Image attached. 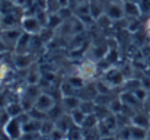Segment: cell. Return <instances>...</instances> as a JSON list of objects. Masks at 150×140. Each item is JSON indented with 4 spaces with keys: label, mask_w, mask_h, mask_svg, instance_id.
<instances>
[{
    "label": "cell",
    "mask_w": 150,
    "mask_h": 140,
    "mask_svg": "<svg viewBox=\"0 0 150 140\" xmlns=\"http://www.w3.org/2000/svg\"><path fill=\"white\" fill-rule=\"evenodd\" d=\"M74 89H77V91H80L82 88H85V83H86V79L85 77H82L80 75L79 76H70L69 77V80H67Z\"/></svg>",
    "instance_id": "cell-16"
},
{
    "label": "cell",
    "mask_w": 150,
    "mask_h": 140,
    "mask_svg": "<svg viewBox=\"0 0 150 140\" xmlns=\"http://www.w3.org/2000/svg\"><path fill=\"white\" fill-rule=\"evenodd\" d=\"M144 140H146V139H144Z\"/></svg>",
    "instance_id": "cell-31"
},
{
    "label": "cell",
    "mask_w": 150,
    "mask_h": 140,
    "mask_svg": "<svg viewBox=\"0 0 150 140\" xmlns=\"http://www.w3.org/2000/svg\"><path fill=\"white\" fill-rule=\"evenodd\" d=\"M63 23V18L58 13H48V21H47V28H50L52 31H55L58 26H61Z\"/></svg>",
    "instance_id": "cell-12"
},
{
    "label": "cell",
    "mask_w": 150,
    "mask_h": 140,
    "mask_svg": "<svg viewBox=\"0 0 150 140\" xmlns=\"http://www.w3.org/2000/svg\"><path fill=\"white\" fill-rule=\"evenodd\" d=\"M79 108H80L86 115H89V114H93V112H95L96 104H95V101H82Z\"/></svg>",
    "instance_id": "cell-17"
},
{
    "label": "cell",
    "mask_w": 150,
    "mask_h": 140,
    "mask_svg": "<svg viewBox=\"0 0 150 140\" xmlns=\"http://www.w3.org/2000/svg\"><path fill=\"white\" fill-rule=\"evenodd\" d=\"M105 15H106L111 21H122V19L125 18V12H124L122 1H111L109 4H106V7H105Z\"/></svg>",
    "instance_id": "cell-4"
},
{
    "label": "cell",
    "mask_w": 150,
    "mask_h": 140,
    "mask_svg": "<svg viewBox=\"0 0 150 140\" xmlns=\"http://www.w3.org/2000/svg\"><path fill=\"white\" fill-rule=\"evenodd\" d=\"M112 1H122V0H112Z\"/></svg>",
    "instance_id": "cell-28"
},
{
    "label": "cell",
    "mask_w": 150,
    "mask_h": 140,
    "mask_svg": "<svg viewBox=\"0 0 150 140\" xmlns=\"http://www.w3.org/2000/svg\"><path fill=\"white\" fill-rule=\"evenodd\" d=\"M42 28H44V25L38 21L37 16H23V19L21 22V29L31 35H40Z\"/></svg>",
    "instance_id": "cell-3"
},
{
    "label": "cell",
    "mask_w": 150,
    "mask_h": 140,
    "mask_svg": "<svg viewBox=\"0 0 150 140\" xmlns=\"http://www.w3.org/2000/svg\"><path fill=\"white\" fill-rule=\"evenodd\" d=\"M122 6H124L125 16L128 19H139V18L143 16L139 3H136V1H122Z\"/></svg>",
    "instance_id": "cell-6"
},
{
    "label": "cell",
    "mask_w": 150,
    "mask_h": 140,
    "mask_svg": "<svg viewBox=\"0 0 150 140\" xmlns=\"http://www.w3.org/2000/svg\"><path fill=\"white\" fill-rule=\"evenodd\" d=\"M147 104H150V92H149V96H147V101H146Z\"/></svg>",
    "instance_id": "cell-27"
},
{
    "label": "cell",
    "mask_w": 150,
    "mask_h": 140,
    "mask_svg": "<svg viewBox=\"0 0 150 140\" xmlns=\"http://www.w3.org/2000/svg\"><path fill=\"white\" fill-rule=\"evenodd\" d=\"M15 3H16L19 7H22L23 10H26V9H29L32 4H35V1H34V0H16Z\"/></svg>",
    "instance_id": "cell-22"
},
{
    "label": "cell",
    "mask_w": 150,
    "mask_h": 140,
    "mask_svg": "<svg viewBox=\"0 0 150 140\" xmlns=\"http://www.w3.org/2000/svg\"><path fill=\"white\" fill-rule=\"evenodd\" d=\"M91 3V15L93 16V19L96 21V19H99L100 16L105 13V9L102 7V4H100L99 1H95V0H92V1H89Z\"/></svg>",
    "instance_id": "cell-14"
},
{
    "label": "cell",
    "mask_w": 150,
    "mask_h": 140,
    "mask_svg": "<svg viewBox=\"0 0 150 140\" xmlns=\"http://www.w3.org/2000/svg\"><path fill=\"white\" fill-rule=\"evenodd\" d=\"M80 102H82V99H80L77 95L63 96V107H64V108H66L69 112H71V111L77 109V108L80 107Z\"/></svg>",
    "instance_id": "cell-9"
},
{
    "label": "cell",
    "mask_w": 150,
    "mask_h": 140,
    "mask_svg": "<svg viewBox=\"0 0 150 140\" xmlns=\"http://www.w3.org/2000/svg\"><path fill=\"white\" fill-rule=\"evenodd\" d=\"M66 139L67 140H83V130L80 126H73L67 133H66Z\"/></svg>",
    "instance_id": "cell-13"
},
{
    "label": "cell",
    "mask_w": 150,
    "mask_h": 140,
    "mask_svg": "<svg viewBox=\"0 0 150 140\" xmlns=\"http://www.w3.org/2000/svg\"><path fill=\"white\" fill-rule=\"evenodd\" d=\"M127 28H128V31H130V32H133V34L139 32V31L142 29L140 18H139V19H130V21H128V23H127Z\"/></svg>",
    "instance_id": "cell-18"
},
{
    "label": "cell",
    "mask_w": 150,
    "mask_h": 140,
    "mask_svg": "<svg viewBox=\"0 0 150 140\" xmlns=\"http://www.w3.org/2000/svg\"><path fill=\"white\" fill-rule=\"evenodd\" d=\"M76 1H77V3H79V4H80V3H86V1H88V0H76Z\"/></svg>",
    "instance_id": "cell-24"
},
{
    "label": "cell",
    "mask_w": 150,
    "mask_h": 140,
    "mask_svg": "<svg viewBox=\"0 0 150 140\" xmlns=\"http://www.w3.org/2000/svg\"><path fill=\"white\" fill-rule=\"evenodd\" d=\"M122 1H136V3H139L140 0H122Z\"/></svg>",
    "instance_id": "cell-25"
},
{
    "label": "cell",
    "mask_w": 150,
    "mask_h": 140,
    "mask_svg": "<svg viewBox=\"0 0 150 140\" xmlns=\"http://www.w3.org/2000/svg\"><path fill=\"white\" fill-rule=\"evenodd\" d=\"M32 61H34V55H31V54H13V64H15V67L16 69H19V70H22V69H28L31 64H32Z\"/></svg>",
    "instance_id": "cell-7"
},
{
    "label": "cell",
    "mask_w": 150,
    "mask_h": 140,
    "mask_svg": "<svg viewBox=\"0 0 150 140\" xmlns=\"http://www.w3.org/2000/svg\"><path fill=\"white\" fill-rule=\"evenodd\" d=\"M13 1H16V0H13Z\"/></svg>",
    "instance_id": "cell-30"
},
{
    "label": "cell",
    "mask_w": 150,
    "mask_h": 140,
    "mask_svg": "<svg viewBox=\"0 0 150 140\" xmlns=\"http://www.w3.org/2000/svg\"><path fill=\"white\" fill-rule=\"evenodd\" d=\"M6 112L9 114V117L10 118H16V117H19L21 114H23V112H26L25 109H23V107H22V104L18 101V102H9L7 105H6Z\"/></svg>",
    "instance_id": "cell-10"
},
{
    "label": "cell",
    "mask_w": 150,
    "mask_h": 140,
    "mask_svg": "<svg viewBox=\"0 0 150 140\" xmlns=\"http://www.w3.org/2000/svg\"><path fill=\"white\" fill-rule=\"evenodd\" d=\"M147 129L137 127V126H130V133H131V140H144L147 137Z\"/></svg>",
    "instance_id": "cell-11"
},
{
    "label": "cell",
    "mask_w": 150,
    "mask_h": 140,
    "mask_svg": "<svg viewBox=\"0 0 150 140\" xmlns=\"http://www.w3.org/2000/svg\"><path fill=\"white\" fill-rule=\"evenodd\" d=\"M146 140H150V129H149V131H147V137H146Z\"/></svg>",
    "instance_id": "cell-26"
},
{
    "label": "cell",
    "mask_w": 150,
    "mask_h": 140,
    "mask_svg": "<svg viewBox=\"0 0 150 140\" xmlns=\"http://www.w3.org/2000/svg\"><path fill=\"white\" fill-rule=\"evenodd\" d=\"M55 105H57V104H55L54 98L51 96L50 93H41V95L38 96V99L35 101L34 108H37V109H40V111H42V112H45V114L48 115V112H50Z\"/></svg>",
    "instance_id": "cell-5"
},
{
    "label": "cell",
    "mask_w": 150,
    "mask_h": 140,
    "mask_svg": "<svg viewBox=\"0 0 150 140\" xmlns=\"http://www.w3.org/2000/svg\"><path fill=\"white\" fill-rule=\"evenodd\" d=\"M139 6H140L142 15L143 16H149L150 15V0H140L139 1Z\"/></svg>",
    "instance_id": "cell-20"
},
{
    "label": "cell",
    "mask_w": 150,
    "mask_h": 140,
    "mask_svg": "<svg viewBox=\"0 0 150 140\" xmlns=\"http://www.w3.org/2000/svg\"><path fill=\"white\" fill-rule=\"evenodd\" d=\"M22 29L21 28H12V29H1V35L0 40L6 44V47L9 48V51H13L15 47L18 44L21 35H22Z\"/></svg>",
    "instance_id": "cell-2"
},
{
    "label": "cell",
    "mask_w": 150,
    "mask_h": 140,
    "mask_svg": "<svg viewBox=\"0 0 150 140\" xmlns=\"http://www.w3.org/2000/svg\"><path fill=\"white\" fill-rule=\"evenodd\" d=\"M61 140H67V139H61Z\"/></svg>",
    "instance_id": "cell-29"
},
{
    "label": "cell",
    "mask_w": 150,
    "mask_h": 140,
    "mask_svg": "<svg viewBox=\"0 0 150 140\" xmlns=\"http://www.w3.org/2000/svg\"><path fill=\"white\" fill-rule=\"evenodd\" d=\"M74 88L69 83V82H66V83H63L61 85V95L63 96H71V95H74Z\"/></svg>",
    "instance_id": "cell-19"
},
{
    "label": "cell",
    "mask_w": 150,
    "mask_h": 140,
    "mask_svg": "<svg viewBox=\"0 0 150 140\" xmlns=\"http://www.w3.org/2000/svg\"><path fill=\"white\" fill-rule=\"evenodd\" d=\"M70 117H71V120H73V123H74L76 126H80V127H82V124H83V121H85V118H86V114H85L80 108H77V109H74V111L70 112Z\"/></svg>",
    "instance_id": "cell-15"
},
{
    "label": "cell",
    "mask_w": 150,
    "mask_h": 140,
    "mask_svg": "<svg viewBox=\"0 0 150 140\" xmlns=\"http://www.w3.org/2000/svg\"><path fill=\"white\" fill-rule=\"evenodd\" d=\"M4 133L9 137V140H19L23 136V126L19 121V118H10L6 124H4Z\"/></svg>",
    "instance_id": "cell-1"
},
{
    "label": "cell",
    "mask_w": 150,
    "mask_h": 140,
    "mask_svg": "<svg viewBox=\"0 0 150 140\" xmlns=\"http://www.w3.org/2000/svg\"><path fill=\"white\" fill-rule=\"evenodd\" d=\"M99 140H118L114 134H111V136H103V137H100Z\"/></svg>",
    "instance_id": "cell-23"
},
{
    "label": "cell",
    "mask_w": 150,
    "mask_h": 140,
    "mask_svg": "<svg viewBox=\"0 0 150 140\" xmlns=\"http://www.w3.org/2000/svg\"><path fill=\"white\" fill-rule=\"evenodd\" d=\"M96 22H98V25H99L100 28H108V26H111V22H112V21L103 13L99 19H96Z\"/></svg>",
    "instance_id": "cell-21"
},
{
    "label": "cell",
    "mask_w": 150,
    "mask_h": 140,
    "mask_svg": "<svg viewBox=\"0 0 150 140\" xmlns=\"http://www.w3.org/2000/svg\"><path fill=\"white\" fill-rule=\"evenodd\" d=\"M131 124L137 126V127H143V129H150V117L146 112H134V115L131 117Z\"/></svg>",
    "instance_id": "cell-8"
}]
</instances>
